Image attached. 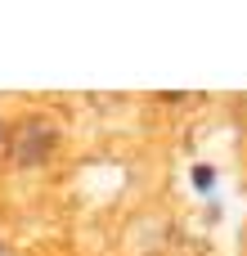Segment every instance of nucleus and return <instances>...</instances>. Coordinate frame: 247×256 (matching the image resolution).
I'll return each instance as SVG.
<instances>
[{
	"mask_svg": "<svg viewBox=\"0 0 247 256\" xmlns=\"http://www.w3.org/2000/svg\"><path fill=\"white\" fill-rule=\"evenodd\" d=\"M58 148V126L45 122V117H22L14 130H9V162L32 171V166H45V158Z\"/></svg>",
	"mask_w": 247,
	"mask_h": 256,
	"instance_id": "obj_1",
	"label": "nucleus"
},
{
	"mask_svg": "<svg viewBox=\"0 0 247 256\" xmlns=\"http://www.w3.org/2000/svg\"><path fill=\"white\" fill-rule=\"evenodd\" d=\"M194 184H198V189H212V184H216V171H212V166H194Z\"/></svg>",
	"mask_w": 247,
	"mask_h": 256,
	"instance_id": "obj_2",
	"label": "nucleus"
},
{
	"mask_svg": "<svg viewBox=\"0 0 247 256\" xmlns=\"http://www.w3.org/2000/svg\"><path fill=\"white\" fill-rule=\"evenodd\" d=\"M0 140H4V126H0Z\"/></svg>",
	"mask_w": 247,
	"mask_h": 256,
	"instance_id": "obj_3",
	"label": "nucleus"
}]
</instances>
